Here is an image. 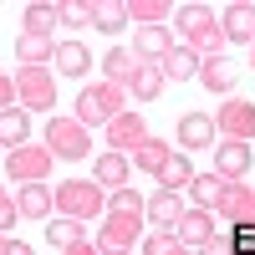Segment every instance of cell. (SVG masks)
I'll list each match as a JSON object with an SVG mask.
<instances>
[{
    "mask_svg": "<svg viewBox=\"0 0 255 255\" xmlns=\"http://www.w3.org/2000/svg\"><path fill=\"white\" fill-rule=\"evenodd\" d=\"M199 82H204V92L209 97H235V87H240V61H230V56H209L204 67H199Z\"/></svg>",
    "mask_w": 255,
    "mask_h": 255,
    "instance_id": "4fadbf2b",
    "label": "cell"
},
{
    "mask_svg": "<svg viewBox=\"0 0 255 255\" xmlns=\"http://www.w3.org/2000/svg\"><path fill=\"white\" fill-rule=\"evenodd\" d=\"M26 143H31V113L5 108V113H0V148L15 153V148H26Z\"/></svg>",
    "mask_w": 255,
    "mask_h": 255,
    "instance_id": "cb8c5ba5",
    "label": "cell"
},
{
    "mask_svg": "<svg viewBox=\"0 0 255 255\" xmlns=\"http://www.w3.org/2000/svg\"><path fill=\"white\" fill-rule=\"evenodd\" d=\"M220 174H194V179H189V199H194V209H209V204H215V194H220Z\"/></svg>",
    "mask_w": 255,
    "mask_h": 255,
    "instance_id": "836d02e7",
    "label": "cell"
},
{
    "mask_svg": "<svg viewBox=\"0 0 255 255\" xmlns=\"http://www.w3.org/2000/svg\"><path fill=\"white\" fill-rule=\"evenodd\" d=\"M209 215L220 220V230H255V189L250 179H225Z\"/></svg>",
    "mask_w": 255,
    "mask_h": 255,
    "instance_id": "5b68a950",
    "label": "cell"
},
{
    "mask_svg": "<svg viewBox=\"0 0 255 255\" xmlns=\"http://www.w3.org/2000/svg\"><path fill=\"white\" fill-rule=\"evenodd\" d=\"M220 31H225V46L235 41V46H250L255 41V5L250 0H235V5L220 10Z\"/></svg>",
    "mask_w": 255,
    "mask_h": 255,
    "instance_id": "2e32d148",
    "label": "cell"
},
{
    "mask_svg": "<svg viewBox=\"0 0 255 255\" xmlns=\"http://www.w3.org/2000/svg\"><path fill=\"white\" fill-rule=\"evenodd\" d=\"M174 46H179V41L168 36L163 26H138V31H133V56H138V61H148V67H158V61L174 51Z\"/></svg>",
    "mask_w": 255,
    "mask_h": 255,
    "instance_id": "ac0fdd59",
    "label": "cell"
},
{
    "mask_svg": "<svg viewBox=\"0 0 255 255\" xmlns=\"http://www.w3.org/2000/svg\"><path fill=\"white\" fill-rule=\"evenodd\" d=\"M174 138H179V153H199V148H215L220 143L215 118H209V113H184L179 128H174Z\"/></svg>",
    "mask_w": 255,
    "mask_h": 255,
    "instance_id": "7c38bea8",
    "label": "cell"
},
{
    "mask_svg": "<svg viewBox=\"0 0 255 255\" xmlns=\"http://www.w3.org/2000/svg\"><path fill=\"white\" fill-rule=\"evenodd\" d=\"M51 72H56V77H77V82H87V72H92V51H87V41H56Z\"/></svg>",
    "mask_w": 255,
    "mask_h": 255,
    "instance_id": "e0dca14e",
    "label": "cell"
},
{
    "mask_svg": "<svg viewBox=\"0 0 255 255\" xmlns=\"http://www.w3.org/2000/svg\"><path fill=\"white\" fill-rule=\"evenodd\" d=\"M184 194H168V189H153L148 194V204H143V225H153L158 235H174V225H179V215H184Z\"/></svg>",
    "mask_w": 255,
    "mask_h": 255,
    "instance_id": "8fae6325",
    "label": "cell"
},
{
    "mask_svg": "<svg viewBox=\"0 0 255 255\" xmlns=\"http://www.w3.org/2000/svg\"><path fill=\"white\" fill-rule=\"evenodd\" d=\"M174 153V148H168V138H148L143 148H133V153H128V163L138 168V174H148V179H158V168H163V158Z\"/></svg>",
    "mask_w": 255,
    "mask_h": 255,
    "instance_id": "d4e9b609",
    "label": "cell"
},
{
    "mask_svg": "<svg viewBox=\"0 0 255 255\" xmlns=\"http://www.w3.org/2000/svg\"><path fill=\"white\" fill-rule=\"evenodd\" d=\"M15 108L31 113V118H56V72L51 67H20L15 77Z\"/></svg>",
    "mask_w": 255,
    "mask_h": 255,
    "instance_id": "277c9868",
    "label": "cell"
},
{
    "mask_svg": "<svg viewBox=\"0 0 255 255\" xmlns=\"http://www.w3.org/2000/svg\"><path fill=\"white\" fill-rule=\"evenodd\" d=\"M92 26L108 31V36H123L128 31V5L123 0H92Z\"/></svg>",
    "mask_w": 255,
    "mask_h": 255,
    "instance_id": "83f0119b",
    "label": "cell"
},
{
    "mask_svg": "<svg viewBox=\"0 0 255 255\" xmlns=\"http://www.w3.org/2000/svg\"><path fill=\"white\" fill-rule=\"evenodd\" d=\"M250 163H255L250 143H235V138H220L215 143V174L220 179H250Z\"/></svg>",
    "mask_w": 255,
    "mask_h": 255,
    "instance_id": "9a60e30c",
    "label": "cell"
},
{
    "mask_svg": "<svg viewBox=\"0 0 255 255\" xmlns=\"http://www.w3.org/2000/svg\"><path fill=\"white\" fill-rule=\"evenodd\" d=\"M20 36H56V5L31 0V5L20 10Z\"/></svg>",
    "mask_w": 255,
    "mask_h": 255,
    "instance_id": "484cf974",
    "label": "cell"
},
{
    "mask_svg": "<svg viewBox=\"0 0 255 255\" xmlns=\"http://www.w3.org/2000/svg\"><path fill=\"white\" fill-rule=\"evenodd\" d=\"M46 153L51 158H67V163H82L92 158V138L77 118H46Z\"/></svg>",
    "mask_w": 255,
    "mask_h": 255,
    "instance_id": "8992f818",
    "label": "cell"
},
{
    "mask_svg": "<svg viewBox=\"0 0 255 255\" xmlns=\"http://www.w3.org/2000/svg\"><path fill=\"white\" fill-rule=\"evenodd\" d=\"M174 235H179V240H184L189 250H204L209 240L220 235V220L209 215V209H194V204H189L184 215H179V225H174Z\"/></svg>",
    "mask_w": 255,
    "mask_h": 255,
    "instance_id": "5bb4252c",
    "label": "cell"
},
{
    "mask_svg": "<svg viewBox=\"0 0 255 255\" xmlns=\"http://www.w3.org/2000/svg\"><path fill=\"white\" fill-rule=\"evenodd\" d=\"M143 255H194V250H189L179 235H158L153 230V235H143Z\"/></svg>",
    "mask_w": 255,
    "mask_h": 255,
    "instance_id": "e575fe53",
    "label": "cell"
},
{
    "mask_svg": "<svg viewBox=\"0 0 255 255\" xmlns=\"http://www.w3.org/2000/svg\"><path fill=\"white\" fill-rule=\"evenodd\" d=\"M5 250H10V235H0V255H5Z\"/></svg>",
    "mask_w": 255,
    "mask_h": 255,
    "instance_id": "ab89813d",
    "label": "cell"
},
{
    "mask_svg": "<svg viewBox=\"0 0 255 255\" xmlns=\"http://www.w3.org/2000/svg\"><path fill=\"white\" fill-rule=\"evenodd\" d=\"M163 87H168V82H163V72L143 61V67L133 72V82H128V97H138V102H153V97H163Z\"/></svg>",
    "mask_w": 255,
    "mask_h": 255,
    "instance_id": "f1b7e54d",
    "label": "cell"
},
{
    "mask_svg": "<svg viewBox=\"0 0 255 255\" xmlns=\"http://www.w3.org/2000/svg\"><path fill=\"white\" fill-rule=\"evenodd\" d=\"M199 67H204V56H194L189 46H174V51L158 61L163 82H199Z\"/></svg>",
    "mask_w": 255,
    "mask_h": 255,
    "instance_id": "7402d4cb",
    "label": "cell"
},
{
    "mask_svg": "<svg viewBox=\"0 0 255 255\" xmlns=\"http://www.w3.org/2000/svg\"><path fill=\"white\" fill-rule=\"evenodd\" d=\"M189 179H194V158L174 148V153L163 158V168H158V189H168V194H184Z\"/></svg>",
    "mask_w": 255,
    "mask_h": 255,
    "instance_id": "603a6c76",
    "label": "cell"
},
{
    "mask_svg": "<svg viewBox=\"0 0 255 255\" xmlns=\"http://www.w3.org/2000/svg\"><path fill=\"white\" fill-rule=\"evenodd\" d=\"M143 204H148V194H138V189L128 184V189H118V194H108V215H128V220H143Z\"/></svg>",
    "mask_w": 255,
    "mask_h": 255,
    "instance_id": "1f68e13d",
    "label": "cell"
},
{
    "mask_svg": "<svg viewBox=\"0 0 255 255\" xmlns=\"http://www.w3.org/2000/svg\"><path fill=\"white\" fill-rule=\"evenodd\" d=\"M148 138H153V133H148L143 113H133V108L108 123V153H123V158H128V153H133V148H143Z\"/></svg>",
    "mask_w": 255,
    "mask_h": 255,
    "instance_id": "30bf717a",
    "label": "cell"
},
{
    "mask_svg": "<svg viewBox=\"0 0 255 255\" xmlns=\"http://www.w3.org/2000/svg\"><path fill=\"white\" fill-rule=\"evenodd\" d=\"M51 153H46V143H26V148H15V153H5V179L15 184H46L51 179Z\"/></svg>",
    "mask_w": 255,
    "mask_h": 255,
    "instance_id": "52a82bcc",
    "label": "cell"
},
{
    "mask_svg": "<svg viewBox=\"0 0 255 255\" xmlns=\"http://www.w3.org/2000/svg\"><path fill=\"white\" fill-rule=\"evenodd\" d=\"M56 26L87 31V26H92V0H67V5H56Z\"/></svg>",
    "mask_w": 255,
    "mask_h": 255,
    "instance_id": "d6a6232c",
    "label": "cell"
},
{
    "mask_svg": "<svg viewBox=\"0 0 255 255\" xmlns=\"http://www.w3.org/2000/svg\"><path fill=\"white\" fill-rule=\"evenodd\" d=\"M15 56L20 67H46L56 56V36H15Z\"/></svg>",
    "mask_w": 255,
    "mask_h": 255,
    "instance_id": "4316f807",
    "label": "cell"
},
{
    "mask_svg": "<svg viewBox=\"0 0 255 255\" xmlns=\"http://www.w3.org/2000/svg\"><path fill=\"white\" fill-rule=\"evenodd\" d=\"M123 5H128V20H133V26H163V20L174 15L168 0H123Z\"/></svg>",
    "mask_w": 255,
    "mask_h": 255,
    "instance_id": "f546056e",
    "label": "cell"
},
{
    "mask_svg": "<svg viewBox=\"0 0 255 255\" xmlns=\"http://www.w3.org/2000/svg\"><path fill=\"white\" fill-rule=\"evenodd\" d=\"M5 255H36V250H31L26 240H10V250H5Z\"/></svg>",
    "mask_w": 255,
    "mask_h": 255,
    "instance_id": "f35d334b",
    "label": "cell"
},
{
    "mask_svg": "<svg viewBox=\"0 0 255 255\" xmlns=\"http://www.w3.org/2000/svg\"><path fill=\"white\" fill-rule=\"evenodd\" d=\"M128 174H133V163H128L123 153H97V158H92V179L108 189V194L128 189Z\"/></svg>",
    "mask_w": 255,
    "mask_h": 255,
    "instance_id": "ffe728a7",
    "label": "cell"
},
{
    "mask_svg": "<svg viewBox=\"0 0 255 255\" xmlns=\"http://www.w3.org/2000/svg\"><path fill=\"white\" fill-rule=\"evenodd\" d=\"M15 225H20V209H15V199L5 194V184H0V235H10Z\"/></svg>",
    "mask_w": 255,
    "mask_h": 255,
    "instance_id": "d590c367",
    "label": "cell"
},
{
    "mask_svg": "<svg viewBox=\"0 0 255 255\" xmlns=\"http://www.w3.org/2000/svg\"><path fill=\"white\" fill-rule=\"evenodd\" d=\"M92 245H97V255H128L133 245H143V220H128V215H108Z\"/></svg>",
    "mask_w": 255,
    "mask_h": 255,
    "instance_id": "9c48e42d",
    "label": "cell"
},
{
    "mask_svg": "<svg viewBox=\"0 0 255 255\" xmlns=\"http://www.w3.org/2000/svg\"><path fill=\"white\" fill-rule=\"evenodd\" d=\"M51 194H56V215L61 220H77V225L108 220V189L97 179H61V184H51Z\"/></svg>",
    "mask_w": 255,
    "mask_h": 255,
    "instance_id": "3957f363",
    "label": "cell"
},
{
    "mask_svg": "<svg viewBox=\"0 0 255 255\" xmlns=\"http://www.w3.org/2000/svg\"><path fill=\"white\" fill-rule=\"evenodd\" d=\"M82 240H87V225H77V220H46V245L72 250V245H82Z\"/></svg>",
    "mask_w": 255,
    "mask_h": 255,
    "instance_id": "4dcf8cb0",
    "label": "cell"
},
{
    "mask_svg": "<svg viewBox=\"0 0 255 255\" xmlns=\"http://www.w3.org/2000/svg\"><path fill=\"white\" fill-rule=\"evenodd\" d=\"M215 133H220V138H235V143H250V138H255V102L225 97L220 108H215Z\"/></svg>",
    "mask_w": 255,
    "mask_h": 255,
    "instance_id": "ba28073f",
    "label": "cell"
},
{
    "mask_svg": "<svg viewBox=\"0 0 255 255\" xmlns=\"http://www.w3.org/2000/svg\"><path fill=\"white\" fill-rule=\"evenodd\" d=\"M61 255H97V245H87V240H82V245H72V250H61Z\"/></svg>",
    "mask_w": 255,
    "mask_h": 255,
    "instance_id": "74e56055",
    "label": "cell"
},
{
    "mask_svg": "<svg viewBox=\"0 0 255 255\" xmlns=\"http://www.w3.org/2000/svg\"><path fill=\"white\" fill-rule=\"evenodd\" d=\"M5 108H15V82L0 72V113H5Z\"/></svg>",
    "mask_w": 255,
    "mask_h": 255,
    "instance_id": "8d00e7d4",
    "label": "cell"
},
{
    "mask_svg": "<svg viewBox=\"0 0 255 255\" xmlns=\"http://www.w3.org/2000/svg\"><path fill=\"white\" fill-rule=\"evenodd\" d=\"M174 26H179V46H189L194 56H225V31H220V15L209 5H179L174 10Z\"/></svg>",
    "mask_w": 255,
    "mask_h": 255,
    "instance_id": "6da1fadb",
    "label": "cell"
},
{
    "mask_svg": "<svg viewBox=\"0 0 255 255\" xmlns=\"http://www.w3.org/2000/svg\"><path fill=\"white\" fill-rule=\"evenodd\" d=\"M250 72H255V41H250Z\"/></svg>",
    "mask_w": 255,
    "mask_h": 255,
    "instance_id": "60d3db41",
    "label": "cell"
},
{
    "mask_svg": "<svg viewBox=\"0 0 255 255\" xmlns=\"http://www.w3.org/2000/svg\"><path fill=\"white\" fill-rule=\"evenodd\" d=\"M123 113H128V92L113 87V82H82V92L72 97V118L87 128V133L92 128H108Z\"/></svg>",
    "mask_w": 255,
    "mask_h": 255,
    "instance_id": "7a4b0ae2",
    "label": "cell"
},
{
    "mask_svg": "<svg viewBox=\"0 0 255 255\" xmlns=\"http://www.w3.org/2000/svg\"><path fill=\"white\" fill-rule=\"evenodd\" d=\"M15 209H20V220H41V225H46V220L56 215V194H51V184H20Z\"/></svg>",
    "mask_w": 255,
    "mask_h": 255,
    "instance_id": "d6986e66",
    "label": "cell"
},
{
    "mask_svg": "<svg viewBox=\"0 0 255 255\" xmlns=\"http://www.w3.org/2000/svg\"><path fill=\"white\" fill-rule=\"evenodd\" d=\"M143 67V61L133 56V46H113L108 56H102V82H113V87L128 92V82H133V72Z\"/></svg>",
    "mask_w": 255,
    "mask_h": 255,
    "instance_id": "44dd1931",
    "label": "cell"
}]
</instances>
